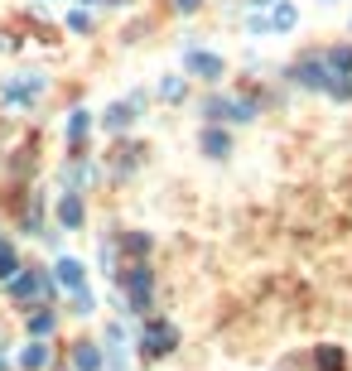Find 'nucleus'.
Masks as SVG:
<instances>
[{
	"instance_id": "1",
	"label": "nucleus",
	"mask_w": 352,
	"mask_h": 371,
	"mask_svg": "<svg viewBox=\"0 0 352 371\" xmlns=\"http://www.w3.org/2000/svg\"><path fill=\"white\" fill-rule=\"evenodd\" d=\"M179 347V333H174V323H164V318H155V323H145V338H140V352L150 357V362H160V357H169Z\"/></svg>"
},
{
	"instance_id": "2",
	"label": "nucleus",
	"mask_w": 352,
	"mask_h": 371,
	"mask_svg": "<svg viewBox=\"0 0 352 371\" xmlns=\"http://www.w3.org/2000/svg\"><path fill=\"white\" fill-rule=\"evenodd\" d=\"M121 290L131 294V314H145V309H150V290H155L150 265H131V270H126V280H121Z\"/></svg>"
},
{
	"instance_id": "3",
	"label": "nucleus",
	"mask_w": 352,
	"mask_h": 371,
	"mask_svg": "<svg viewBox=\"0 0 352 371\" xmlns=\"http://www.w3.org/2000/svg\"><path fill=\"white\" fill-rule=\"evenodd\" d=\"M5 290L15 294V299H34V294H54V280H49L44 270H20Z\"/></svg>"
},
{
	"instance_id": "4",
	"label": "nucleus",
	"mask_w": 352,
	"mask_h": 371,
	"mask_svg": "<svg viewBox=\"0 0 352 371\" xmlns=\"http://www.w3.org/2000/svg\"><path fill=\"white\" fill-rule=\"evenodd\" d=\"M39 92H44V78H39V73H25V78L5 82V102H10V106H29Z\"/></svg>"
},
{
	"instance_id": "5",
	"label": "nucleus",
	"mask_w": 352,
	"mask_h": 371,
	"mask_svg": "<svg viewBox=\"0 0 352 371\" xmlns=\"http://www.w3.org/2000/svg\"><path fill=\"white\" fill-rule=\"evenodd\" d=\"M290 78H295L299 87H328V82H333V73H328L324 58H304L299 68H290Z\"/></svg>"
},
{
	"instance_id": "6",
	"label": "nucleus",
	"mask_w": 352,
	"mask_h": 371,
	"mask_svg": "<svg viewBox=\"0 0 352 371\" xmlns=\"http://www.w3.org/2000/svg\"><path fill=\"white\" fill-rule=\"evenodd\" d=\"M54 285H63V290H87V265L73 261V256H63V261L54 265Z\"/></svg>"
},
{
	"instance_id": "7",
	"label": "nucleus",
	"mask_w": 352,
	"mask_h": 371,
	"mask_svg": "<svg viewBox=\"0 0 352 371\" xmlns=\"http://www.w3.org/2000/svg\"><path fill=\"white\" fill-rule=\"evenodd\" d=\"M58 222H63V232H78L82 222H87L82 193H63V198H58Z\"/></svg>"
},
{
	"instance_id": "8",
	"label": "nucleus",
	"mask_w": 352,
	"mask_h": 371,
	"mask_svg": "<svg viewBox=\"0 0 352 371\" xmlns=\"http://www.w3.org/2000/svg\"><path fill=\"white\" fill-rule=\"evenodd\" d=\"M198 150H203L208 159H227V155H232V135L217 131V126H203V135H198Z\"/></svg>"
},
{
	"instance_id": "9",
	"label": "nucleus",
	"mask_w": 352,
	"mask_h": 371,
	"mask_svg": "<svg viewBox=\"0 0 352 371\" xmlns=\"http://www.w3.org/2000/svg\"><path fill=\"white\" fill-rule=\"evenodd\" d=\"M189 73H198L203 82H217V78H222V58H217V53H198V49H193L189 53Z\"/></svg>"
},
{
	"instance_id": "10",
	"label": "nucleus",
	"mask_w": 352,
	"mask_h": 371,
	"mask_svg": "<svg viewBox=\"0 0 352 371\" xmlns=\"http://www.w3.org/2000/svg\"><path fill=\"white\" fill-rule=\"evenodd\" d=\"M295 25H299L295 5H275V10H271V15H266V20H261V15L251 20V29H295Z\"/></svg>"
},
{
	"instance_id": "11",
	"label": "nucleus",
	"mask_w": 352,
	"mask_h": 371,
	"mask_svg": "<svg viewBox=\"0 0 352 371\" xmlns=\"http://www.w3.org/2000/svg\"><path fill=\"white\" fill-rule=\"evenodd\" d=\"M73 367L78 371H102V347L97 343H73Z\"/></svg>"
},
{
	"instance_id": "12",
	"label": "nucleus",
	"mask_w": 352,
	"mask_h": 371,
	"mask_svg": "<svg viewBox=\"0 0 352 371\" xmlns=\"http://www.w3.org/2000/svg\"><path fill=\"white\" fill-rule=\"evenodd\" d=\"M222 121H256V102H246V97H227Z\"/></svg>"
},
{
	"instance_id": "13",
	"label": "nucleus",
	"mask_w": 352,
	"mask_h": 371,
	"mask_svg": "<svg viewBox=\"0 0 352 371\" xmlns=\"http://www.w3.org/2000/svg\"><path fill=\"white\" fill-rule=\"evenodd\" d=\"M20 367H25V371H44V367H49V347L34 338V343H29L25 352H20Z\"/></svg>"
},
{
	"instance_id": "14",
	"label": "nucleus",
	"mask_w": 352,
	"mask_h": 371,
	"mask_svg": "<svg viewBox=\"0 0 352 371\" xmlns=\"http://www.w3.org/2000/svg\"><path fill=\"white\" fill-rule=\"evenodd\" d=\"M324 63H328V73H333V78H348V73H352V44L324 53Z\"/></svg>"
},
{
	"instance_id": "15",
	"label": "nucleus",
	"mask_w": 352,
	"mask_h": 371,
	"mask_svg": "<svg viewBox=\"0 0 352 371\" xmlns=\"http://www.w3.org/2000/svg\"><path fill=\"white\" fill-rule=\"evenodd\" d=\"M131 121H136V102H116L107 111V126H111V131H126Z\"/></svg>"
},
{
	"instance_id": "16",
	"label": "nucleus",
	"mask_w": 352,
	"mask_h": 371,
	"mask_svg": "<svg viewBox=\"0 0 352 371\" xmlns=\"http://www.w3.org/2000/svg\"><path fill=\"white\" fill-rule=\"evenodd\" d=\"M20 275V256L10 251V241H0V285H10Z\"/></svg>"
},
{
	"instance_id": "17",
	"label": "nucleus",
	"mask_w": 352,
	"mask_h": 371,
	"mask_svg": "<svg viewBox=\"0 0 352 371\" xmlns=\"http://www.w3.org/2000/svg\"><path fill=\"white\" fill-rule=\"evenodd\" d=\"M87 131H92V116H87V111H68V140L78 145Z\"/></svg>"
},
{
	"instance_id": "18",
	"label": "nucleus",
	"mask_w": 352,
	"mask_h": 371,
	"mask_svg": "<svg viewBox=\"0 0 352 371\" xmlns=\"http://www.w3.org/2000/svg\"><path fill=\"white\" fill-rule=\"evenodd\" d=\"M49 333H54V314H29V338H39V343H44Z\"/></svg>"
},
{
	"instance_id": "19",
	"label": "nucleus",
	"mask_w": 352,
	"mask_h": 371,
	"mask_svg": "<svg viewBox=\"0 0 352 371\" xmlns=\"http://www.w3.org/2000/svg\"><path fill=\"white\" fill-rule=\"evenodd\" d=\"M73 314H82V318L97 314V294H92V290H78V294H73Z\"/></svg>"
},
{
	"instance_id": "20",
	"label": "nucleus",
	"mask_w": 352,
	"mask_h": 371,
	"mask_svg": "<svg viewBox=\"0 0 352 371\" xmlns=\"http://www.w3.org/2000/svg\"><path fill=\"white\" fill-rule=\"evenodd\" d=\"M319 371H343V352L338 347H319Z\"/></svg>"
},
{
	"instance_id": "21",
	"label": "nucleus",
	"mask_w": 352,
	"mask_h": 371,
	"mask_svg": "<svg viewBox=\"0 0 352 371\" xmlns=\"http://www.w3.org/2000/svg\"><path fill=\"white\" fill-rule=\"evenodd\" d=\"M160 97H164V102H179V97H184V78H164L160 82Z\"/></svg>"
},
{
	"instance_id": "22",
	"label": "nucleus",
	"mask_w": 352,
	"mask_h": 371,
	"mask_svg": "<svg viewBox=\"0 0 352 371\" xmlns=\"http://www.w3.org/2000/svg\"><path fill=\"white\" fill-rule=\"evenodd\" d=\"M126 246H131L136 256H145V251H150V237H126Z\"/></svg>"
},
{
	"instance_id": "23",
	"label": "nucleus",
	"mask_w": 352,
	"mask_h": 371,
	"mask_svg": "<svg viewBox=\"0 0 352 371\" xmlns=\"http://www.w3.org/2000/svg\"><path fill=\"white\" fill-rule=\"evenodd\" d=\"M174 5H179L184 15H189V10H198V0H174Z\"/></svg>"
}]
</instances>
